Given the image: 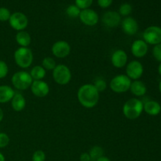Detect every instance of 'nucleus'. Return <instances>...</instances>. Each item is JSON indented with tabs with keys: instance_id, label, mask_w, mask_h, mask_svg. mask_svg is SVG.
I'll return each instance as SVG.
<instances>
[{
	"instance_id": "nucleus-10",
	"label": "nucleus",
	"mask_w": 161,
	"mask_h": 161,
	"mask_svg": "<svg viewBox=\"0 0 161 161\" xmlns=\"http://www.w3.org/2000/svg\"><path fill=\"white\" fill-rule=\"evenodd\" d=\"M52 54L58 58H65L70 54L71 46L67 41L58 40L52 45Z\"/></svg>"
},
{
	"instance_id": "nucleus-33",
	"label": "nucleus",
	"mask_w": 161,
	"mask_h": 161,
	"mask_svg": "<svg viewBox=\"0 0 161 161\" xmlns=\"http://www.w3.org/2000/svg\"><path fill=\"white\" fill-rule=\"evenodd\" d=\"M153 56L159 62H161V43L154 46L153 49Z\"/></svg>"
},
{
	"instance_id": "nucleus-17",
	"label": "nucleus",
	"mask_w": 161,
	"mask_h": 161,
	"mask_svg": "<svg viewBox=\"0 0 161 161\" xmlns=\"http://www.w3.org/2000/svg\"><path fill=\"white\" fill-rule=\"evenodd\" d=\"M129 91L135 97H142L147 92L146 85L141 80H134L131 82Z\"/></svg>"
},
{
	"instance_id": "nucleus-7",
	"label": "nucleus",
	"mask_w": 161,
	"mask_h": 161,
	"mask_svg": "<svg viewBox=\"0 0 161 161\" xmlns=\"http://www.w3.org/2000/svg\"><path fill=\"white\" fill-rule=\"evenodd\" d=\"M143 40L148 45L156 46L161 43V28L157 25H152L145 29L143 32Z\"/></svg>"
},
{
	"instance_id": "nucleus-11",
	"label": "nucleus",
	"mask_w": 161,
	"mask_h": 161,
	"mask_svg": "<svg viewBox=\"0 0 161 161\" xmlns=\"http://www.w3.org/2000/svg\"><path fill=\"white\" fill-rule=\"evenodd\" d=\"M80 21L86 26H95L99 20V16L96 11L91 9H83L79 16Z\"/></svg>"
},
{
	"instance_id": "nucleus-32",
	"label": "nucleus",
	"mask_w": 161,
	"mask_h": 161,
	"mask_svg": "<svg viewBox=\"0 0 161 161\" xmlns=\"http://www.w3.org/2000/svg\"><path fill=\"white\" fill-rule=\"evenodd\" d=\"M9 137L7 134L0 132V149L6 148L9 144Z\"/></svg>"
},
{
	"instance_id": "nucleus-13",
	"label": "nucleus",
	"mask_w": 161,
	"mask_h": 161,
	"mask_svg": "<svg viewBox=\"0 0 161 161\" xmlns=\"http://www.w3.org/2000/svg\"><path fill=\"white\" fill-rule=\"evenodd\" d=\"M121 16L116 11H107L103 14L102 21L104 25L108 28H116L121 23Z\"/></svg>"
},
{
	"instance_id": "nucleus-1",
	"label": "nucleus",
	"mask_w": 161,
	"mask_h": 161,
	"mask_svg": "<svg viewBox=\"0 0 161 161\" xmlns=\"http://www.w3.org/2000/svg\"><path fill=\"white\" fill-rule=\"evenodd\" d=\"M77 99L83 107L93 108L97 105L100 99V94L91 83L83 84L77 91Z\"/></svg>"
},
{
	"instance_id": "nucleus-37",
	"label": "nucleus",
	"mask_w": 161,
	"mask_h": 161,
	"mask_svg": "<svg viewBox=\"0 0 161 161\" xmlns=\"http://www.w3.org/2000/svg\"><path fill=\"white\" fill-rule=\"evenodd\" d=\"M3 118H4V113H3V110L2 109V108H0V123L3 121Z\"/></svg>"
},
{
	"instance_id": "nucleus-39",
	"label": "nucleus",
	"mask_w": 161,
	"mask_h": 161,
	"mask_svg": "<svg viewBox=\"0 0 161 161\" xmlns=\"http://www.w3.org/2000/svg\"><path fill=\"white\" fill-rule=\"evenodd\" d=\"M158 73L161 75V62L160 63V64H159L158 66Z\"/></svg>"
},
{
	"instance_id": "nucleus-38",
	"label": "nucleus",
	"mask_w": 161,
	"mask_h": 161,
	"mask_svg": "<svg viewBox=\"0 0 161 161\" xmlns=\"http://www.w3.org/2000/svg\"><path fill=\"white\" fill-rule=\"evenodd\" d=\"M0 161H6V158H5V156L0 152Z\"/></svg>"
},
{
	"instance_id": "nucleus-16",
	"label": "nucleus",
	"mask_w": 161,
	"mask_h": 161,
	"mask_svg": "<svg viewBox=\"0 0 161 161\" xmlns=\"http://www.w3.org/2000/svg\"><path fill=\"white\" fill-rule=\"evenodd\" d=\"M127 60L128 57L127 53L121 49L115 50L111 55L112 64L116 69H122L125 67L127 64Z\"/></svg>"
},
{
	"instance_id": "nucleus-18",
	"label": "nucleus",
	"mask_w": 161,
	"mask_h": 161,
	"mask_svg": "<svg viewBox=\"0 0 161 161\" xmlns=\"http://www.w3.org/2000/svg\"><path fill=\"white\" fill-rule=\"evenodd\" d=\"M143 111L146 112L148 115L156 116L159 115L161 112V105L159 102L153 100L147 101L143 103Z\"/></svg>"
},
{
	"instance_id": "nucleus-19",
	"label": "nucleus",
	"mask_w": 161,
	"mask_h": 161,
	"mask_svg": "<svg viewBox=\"0 0 161 161\" xmlns=\"http://www.w3.org/2000/svg\"><path fill=\"white\" fill-rule=\"evenodd\" d=\"M11 107L15 112H21L26 106V100L23 94L20 92H15L11 100Z\"/></svg>"
},
{
	"instance_id": "nucleus-40",
	"label": "nucleus",
	"mask_w": 161,
	"mask_h": 161,
	"mask_svg": "<svg viewBox=\"0 0 161 161\" xmlns=\"http://www.w3.org/2000/svg\"><path fill=\"white\" fill-rule=\"evenodd\" d=\"M159 91H160V92L161 94V80L160 81V83H159Z\"/></svg>"
},
{
	"instance_id": "nucleus-3",
	"label": "nucleus",
	"mask_w": 161,
	"mask_h": 161,
	"mask_svg": "<svg viewBox=\"0 0 161 161\" xmlns=\"http://www.w3.org/2000/svg\"><path fill=\"white\" fill-rule=\"evenodd\" d=\"M14 58L18 67L28 69L32 64L34 56L31 50L28 47H19L14 52Z\"/></svg>"
},
{
	"instance_id": "nucleus-36",
	"label": "nucleus",
	"mask_w": 161,
	"mask_h": 161,
	"mask_svg": "<svg viewBox=\"0 0 161 161\" xmlns=\"http://www.w3.org/2000/svg\"><path fill=\"white\" fill-rule=\"evenodd\" d=\"M96 161H111V160L108 157H105V156H102V157H101L100 158L97 159Z\"/></svg>"
},
{
	"instance_id": "nucleus-21",
	"label": "nucleus",
	"mask_w": 161,
	"mask_h": 161,
	"mask_svg": "<svg viewBox=\"0 0 161 161\" xmlns=\"http://www.w3.org/2000/svg\"><path fill=\"white\" fill-rule=\"evenodd\" d=\"M15 40L20 47H28L31 42V37L26 31H17L15 36Z\"/></svg>"
},
{
	"instance_id": "nucleus-28",
	"label": "nucleus",
	"mask_w": 161,
	"mask_h": 161,
	"mask_svg": "<svg viewBox=\"0 0 161 161\" xmlns=\"http://www.w3.org/2000/svg\"><path fill=\"white\" fill-rule=\"evenodd\" d=\"M94 0H75V5L78 6L81 10L89 9L92 5Z\"/></svg>"
},
{
	"instance_id": "nucleus-26",
	"label": "nucleus",
	"mask_w": 161,
	"mask_h": 161,
	"mask_svg": "<svg viewBox=\"0 0 161 161\" xmlns=\"http://www.w3.org/2000/svg\"><path fill=\"white\" fill-rule=\"evenodd\" d=\"M132 6L129 3H123V4L120 5L119 8V15L121 17H129L130 14L132 13Z\"/></svg>"
},
{
	"instance_id": "nucleus-24",
	"label": "nucleus",
	"mask_w": 161,
	"mask_h": 161,
	"mask_svg": "<svg viewBox=\"0 0 161 161\" xmlns=\"http://www.w3.org/2000/svg\"><path fill=\"white\" fill-rule=\"evenodd\" d=\"M42 66L46 71H53L57 66L56 61L51 57H46L42 59Z\"/></svg>"
},
{
	"instance_id": "nucleus-8",
	"label": "nucleus",
	"mask_w": 161,
	"mask_h": 161,
	"mask_svg": "<svg viewBox=\"0 0 161 161\" xmlns=\"http://www.w3.org/2000/svg\"><path fill=\"white\" fill-rule=\"evenodd\" d=\"M8 21L13 29L18 31H24L28 25V17L21 12H14L11 14Z\"/></svg>"
},
{
	"instance_id": "nucleus-25",
	"label": "nucleus",
	"mask_w": 161,
	"mask_h": 161,
	"mask_svg": "<svg viewBox=\"0 0 161 161\" xmlns=\"http://www.w3.org/2000/svg\"><path fill=\"white\" fill-rule=\"evenodd\" d=\"M81 9L75 5H69L65 9V13L68 17L71 18H77L80 16Z\"/></svg>"
},
{
	"instance_id": "nucleus-6",
	"label": "nucleus",
	"mask_w": 161,
	"mask_h": 161,
	"mask_svg": "<svg viewBox=\"0 0 161 161\" xmlns=\"http://www.w3.org/2000/svg\"><path fill=\"white\" fill-rule=\"evenodd\" d=\"M131 82L126 75L119 74L112 79L109 83V87L114 93L122 94L130 90Z\"/></svg>"
},
{
	"instance_id": "nucleus-31",
	"label": "nucleus",
	"mask_w": 161,
	"mask_h": 161,
	"mask_svg": "<svg viewBox=\"0 0 161 161\" xmlns=\"http://www.w3.org/2000/svg\"><path fill=\"white\" fill-rule=\"evenodd\" d=\"M31 160L32 161H45L46 160V154L42 150H36L35 151L34 153L31 157Z\"/></svg>"
},
{
	"instance_id": "nucleus-27",
	"label": "nucleus",
	"mask_w": 161,
	"mask_h": 161,
	"mask_svg": "<svg viewBox=\"0 0 161 161\" xmlns=\"http://www.w3.org/2000/svg\"><path fill=\"white\" fill-rule=\"evenodd\" d=\"M93 85H94V87L97 90L99 93L103 92L107 88V83L103 78H97V80H95Z\"/></svg>"
},
{
	"instance_id": "nucleus-9",
	"label": "nucleus",
	"mask_w": 161,
	"mask_h": 161,
	"mask_svg": "<svg viewBox=\"0 0 161 161\" xmlns=\"http://www.w3.org/2000/svg\"><path fill=\"white\" fill-rule=\"evenodd\" d=\"M144 67L140 61L137 60L130 61L126 65V75L130 80H138L142 76Z\"/></svg>"
},
{
	"instance_id": "nucleus-23",
	"label": "nucleus",
	"mask_w": 161,
	"mask_h": 161,
	"mask_svg": "<svg viewBox=\"0 0 161 161\" xmlns=\"http://www.w3.org/2000/svg\"><path fill=\"white\" fill-rule=\"evenodd\" d=\"M89 154L91 158V161H96L101 157L104 156V149L101 146H94L91 149Z\"/></svg>"
},
{
	"instance_id": "nucleus-20",
	"label": "nucleus",
	"mask_w": 161,
	"mask_h": 161,
	"mask_svg": "<svg viewBox=\"0 0 161 161\" xmlns=\"http://www.w3.org/2000/svg\"><path fill=\"white\" fill-rule=\"evenodd\" d=\"M15 91L9 85H0V104L8 103L11 102Z\"/></svg>"
},
{
	"instance_id": "nucleus-12",
	"label": "nucleus",
	"mask_w": 161,
	"mask_h": 161,
	"mask_svg": "<svg viewBox=\"0 0 161 161\" xmlns=\"http://www.w3.org/2000/svg\"><path fill=\"white\" fill-rule=\"evenodd\" d=\"M30 89L33 95L37 97H45L50 93V86L43 80H33Z\"/></svg>"
},
{
	"instance_id": "nucleus-29",
	"label": "nucleus",
	"mask_w": 161,
	"mask_h": 161,
	"mask_svg": "<svg viewBox=\"0 0 161 161\" xmlns=\"http://www.w3.org/2000/svg\"><path fill=\"white\" fill-rule=\"evenodd\" d=\"M11 16V13L9 9L6 7H0V21H8Z\"/></svg>"
},
{
	"instance_id": "nucleus-5",
	"label": "nucleus",
	"mask_w": 161,
	"mask_h": 161,
	"mask_svg": "<svg viewBox=\"0 0 161 161\" xmlns=\"http://www.w3.org/2000/svg\"><path fill=\"white\" fill-rule=\"evenodd\" d=\"M52 72V76L54 82L61 86L67 85L72 80V72L65 64H57Z\"/></svg>"
},
{
	"instance_id": "nucleus-14",
	"label": "nucleus",
	"mask_w": 161,
	"mask_h": 161,
	"mask_svg": "<svg viewBox=\"0 0 161 161\" xmlns=\"http://www.w3.org/2000/svg\"><path fill=\"white\" fill-rule=\"evenodd\" d=\"M149 46L143 39H136L134 41L130 47L132 55L137 58H142L147 54Z\"/></svg>"
},
{
	"instance_id": "nucleus-22",
	"label": "nucleus",
	"mask_w": 161,
	"mask_h": 161,
	"mask_svg": "<svg viewBox=\"0 0 161 161\" xmlns=\"http://www.w3.org/2000/svg\"><path fill=\"white\" fill-rule=\"evenodd\" d=\"M29 73L33 80H42L46 77L47 71L42 65H36L31 69Z\"/></svg>"
},
{
	"instance_id": "nucleus-34",
	"label": "nucleus",
	"mask_w": 161,
	"mask_h": 161,
	"mask_svg": "<svg viewBox=\"0 0 161 161\" xmlns=\"http://www.w3.org/2000/svg\"><path fill=\"white\" fill-rule=\"evenodd\" d=\"M113 0H97V5L102 9L108 8L113 3Z\"/></svg>"
},
{
	"instance_id": "nucleus-2",
	"label": "nucleus",
	"mask_w": 161,
	"mask_h": 161,
	"mask_svg": "<svg viewBox=\"0 0 161 161\" xmlns=\"http://www.w3.org/2000/svg\"><path fill=\"white\" fill-rule=\"evenodd\" d=\"M143 112V102L140 99L130 98L123 105V113L127 119L135 120L138 119Z\"/></svg>"
},
{
	"instance_id": "nucleus-15",
	"label": "nucleus",
	"mask_w": 161,
	"mask_h": 161,
	"mask_svg": "<svg viewBox=\"0 0 161 161\" xmlns=\"http://www.w3.org/2000/svg\"><path fill=\"white\" fill-rule=\"evenodd\" d=\"M121 28L127 36H135L138 31V24L137 20L132 17H124L121 20Z\"/></svg>"
},
{
	"instance_id": "nucleus-30",
	"label": "nucleus",
	"mask_w": 161,
	"mask_h": 161,
	"mask_svg": "<svg viewBox=\"0 0 161 161\" xmlns=\"http://www.w3.org/2000/svg\"><path fill=\"white\" fill-rule=\"evenodd\" d=\"M8 73H9V67L7 64L3 60H0V80L6 78Z\"/></svg>"
},
{
	"instance_id": "nucleus-35",
	"label": "nucleus",
	"mask_w": 161,
	"mask_h": 161,
	"mask_svg": "<svg viewBox=\"0 0 161 161\" xmlns=\"http://www.w3.org/2000/svg\"><path fill=\"white\" fill-rule=\"evenodd\" d=\"M80 161H91L89 153H83L80 157Z\"/></svg>"
},
{
	"instance_id": "nucleus-4",
	"label": "nucleus",
	"mask_w": 161,
	"mask_h": 161,
	"mask_svg": "<svg viewBox=\"0 0 161 161\" xmlns=\"http://www.w3.org/2000/svg\"><path fill=\"white\" fill-rule=\"evenodd\" d=\"M33 80L29 72L26 71H18L11 77L13 86L19 91H26L30 88Z\"/></svg>"
}]
</instances>
